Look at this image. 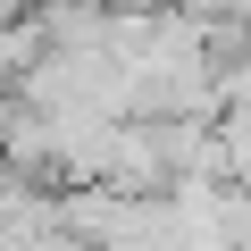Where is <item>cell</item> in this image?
Masks as SVG:
<instances>
[{
    "label": "cell",
    "mask_w": 251,
    "mask_h": 251,
    "mask_svg": "<svg viewBox=\"0 0 251 251\" xmlns=\"http://www.w3.org/2000/svg\"><path fill=\"white\" fill-rule=\"evenodd\" d=\"M50 42H42V25L34 17H9L0 25V100H17V84L34 75V59H42Z\"/></svg>",
    "instance_id": "cell-1"
}]
</instances>
